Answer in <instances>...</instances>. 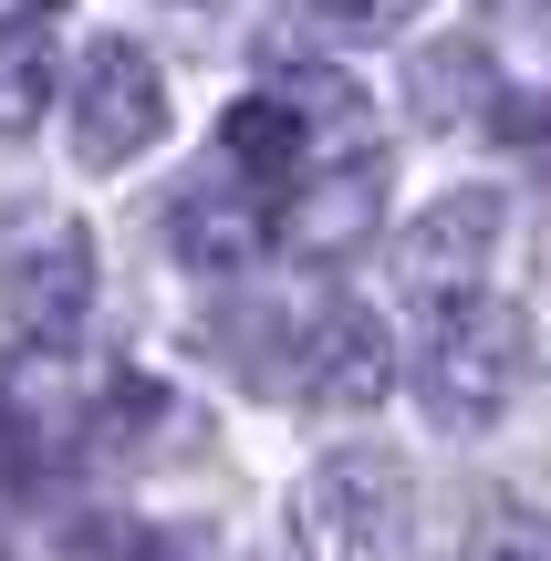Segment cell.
Listing matches in <instances>:
<instances>
[{"mask_svg":"<svg viewBox=\"0 0 551 561\" xmlns=\"http://www.w3.org/2000/svg\"><path fill=\"white\" fill-rule=\"evenodd\" d=\"M291 541L312 561H395L416 530V479L395 447H333L291 479Z\"/></svg>","mask_w":551,"mask_h":561,"instance_id":"2","label":"cell"},{"mask_svg":"<svg viewBox=\"0 0 551 561\" xmlns=\"http://www.w3.org/2000/svg\"><path fill=\"white\" fill-rule=\"evenodd\" d=\"M531 375H541V333H531L520 301H500V291L437 301V333H427V354H416V396H427V416L448 426V437H490V426L531 396Z\"/></svg>","mask_w":551,"mask_h":561,"instance_id":"1","label":"cell"},{"mask_svg":"<svg viewBox=\"0 0 551 561\" xmlns=\"http://www.w3.org/2000/svg\"><path fill=\"white\" fill-rule=\"evenodd\" d=\"M500 83H510V73L490 62V42H469V32H458V42H416V53H406V115L416 125H479Z\"/></svg>","mask_w":551,"mask_h":561,"instance_id":"9","label":"cell"},{"mask_svg":"<svg viewBox=\"0 0 551 561\" xmlns=\"http://www.w3.org/2000/svg\"><path fill=\"white\" fill-rule=\"evenodd\" d=\"M291 396L312 405V416H375V405L395 396V333L386 312H365V301H323L312 322H291Z\"/></svg>","mask_w":551,"mask_h":561,"instance_id":"5","label":"cell"},{"mask_svg":"<svg viewBox=\"0 0 551 561\" xmlns=\"http://www.w3.org/2000/svg\"><path fill=\"white\" fill-rule=\"evenodd\" d=\"M500 229H510V198H500V187H448V198H437L427 219L395 240V280H406L416 301L479 291L490 261H500Z\"/></svg>","mask_w":551,"mask_h":561,"instance_id":"6","label":"cell"},{"mask_svg":"<svg viewBox=\"0 0 551 561\" xmlns=\"http://www.w3.org/2000/svg\"><path fill=\"white\" fill-rule=\"evenodd\" d=\"M53 83H62L53 32H42V21H0V146L53 115Z\"/></svg>","mask_w":551,"mask_h":561,"instance_id":"12","label":"cell"},{"mask_svg":"<svg viewBox=\"0 0 551 561\" xmlns=\"http://www.w3.org/2000/svg\"><path fill=\"white\" fill-rule=\"evenodd\" d=\"M21 468H32V416L0 405V479H21Z\"/></svg>","mask_w":551,"mask_h":561,"instance_id":"15","label":"cell"},{"mask_svg":"<svg viewBox=\"0 0 551 561\" xmlns=\"http://www.w3.org/2000/svg\"><path fill=\"white\" fill-rule=\"evenodd\" d=\"M469 561H551V551L531 541V520H510V510H479V520H469Z\"/></svg>","mask_w":551,"mask_h":561,"instance_id":"14","label":"cell"},{"mask_svg":"<svg viewBox=\"0 0 551 561\" xmlns=\"http://www.w3.org/2000/svg\"><path fill=\"white\" fill-rule=\"evenodd\" d=\"M261 94L282 104L291 125H302V146H344V136H365V94H354L333 62H282Z\"/></svg>","mask_w":551,"mask_h":561,"instance_id":"11","label":"cell"},{"mask_svg":"<svg viewBox=\"0 0 551 561\" xmlns=\"http://www.w3.org/2000/svg\"><path fill=\"white\" fill-rule=\"evenodd\" d=\"M167 240H177V261H187V271H250V261L271 250V198H261L250 178L198 187V198H177Z\"/></svg>","mask_w":551,"mask_h":561,"instance_id":"8","label":"cell"},{"mask_svg":"<svg viewBox=\"0 0 551 561\" xmlns=\"http://www.w3.org/2000/svg\"><path fill=\"white\" fill-rule=\"evenodd\" d=\"M219 157H229V178H250V187H282L291 167L312 157V146H302V125H291L271 94H240V104L219 115Z\"/></svg>","mask_w":551,"mask_h":561,"instance_id":"10","label":"cell"},{"mask_svg":"<svg viewBox=\"0 0 551 561\" xmlns=\"http://www.w3.org/2000/svg\"><path fill=\"white\" fill-rule=\"evenodd\" d=\"M53 94H62V125H73L83 167H136L167 136V73L146 42H94L73 62V83H53Z\"/></svg>","mask_w":551,"mask_h":561,"instance_id":"4","label":"cell"},{"mask_svg":"<svg viewBox=\"0 0 551 561\" xmlns=\"http://www.w3.org/2000/svg\"><path fill=\"white\" fill-rule=\"evenodd\" d=\"M94 291H104V261H94V229L42 208V219H11L0 229V312L32 354H62L83 343L94 322Z\"/></svg>","mask_w":551,"mask_h":561,"instance_id":"3","label":"cell"},{"mask_svg":"<svg viewBox=\"0 0 551 561\" xmlns=\"http://www.w3.org/2000/svg\"><path fill=\"white\" fill-rule=\"evenodd\" d=\"M386 219V167L375 157H333L323 178H302L291 198H271V240L291 261H354Z\"/></svg>","mask_w":551,"mask_h":561,"instance_id":"7","label":"cell"},{"mask_svg":"<svg viewBox=\"0 0 551 561\" xmlns=\"http://www.w3.org/2000/svg\"><path fill=\"white\" fill-rule=\"evenodd\" d=\"M490 32L510 42L520 73H551V0H490Z\"/></svg>","mask_w":551,"mask_h":561,"instance_id":"13","label":"cell"}]
</instances>
